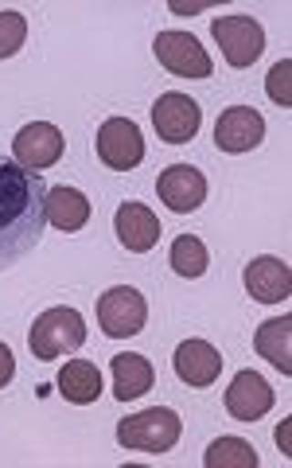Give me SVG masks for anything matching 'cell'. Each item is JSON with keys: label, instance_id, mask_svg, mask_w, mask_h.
I'll return each mask as SVG.
<instances>
[{"label": "cell", "instance_id": "obj_1", "mask_svg": "<svg viewBox=\"0 0 292 468\" xmlns=\"http://www.w3.org/2000/svg\"><path fill=\"white\" fill-rule=\"evenodd\" d=\"M47 230V180L0 156V273L20 266Z\"/></svg>", "mask_w": 292, "mask_h": 468}, {"label": "cell", "instance_id": "obj_2", "mask_svg": "<svg viewBox=\"0 0 292 468\" xmlns=\"http://www.w3.org/2000/svg\"><path fill=\"white\" fill-rule=\"evenodd\" d=\"M86 344V320L78 309L70 304H58V309H47L43 313L32 332H27V347H32L36 359H58V356H70Z\"/></svg>", "mask_w": 292, "mask_h": 468}, {"label": "cell", "instance_id": "obj_3", "mask_svg": "<svg viewBox=\"0 0 292 468\" xmlns=\"http://www.w3.org/2000/svg\"><path fill=\"white\" fill-rule=\"evenodd\" d=\"M183 433V421L175 410L168 406H152V410H141V414L125 418L121 426H117V441L121 449H137V452H172L175 441H180Z\"/></svg>", "mask_w": 292, "mask_h": 468}, {"label": "cell", "instance_id": "obj_4", "mask_svg": "<svg viewBox=\"0 0 292 468\" xmlns=\"http://www.w3.org/2000/svg\"><path fill=\"white\" fill-rule=\"evenodd\" d=\"M98 324L110 340H129L141 335L149 324V301L133 285H113L98 297Z\"/></svg>", "mask_w": 292, "mask_h": 468}, {"label": "cell", "instance_id": "obj_5", "mask_svg": "<svg viewBox=\"0 0 292 468\" xmlns=\"http://www.w3.org/2000/svg\"><path fill=\"white\" fill-rule=\"evenodd\" d=\"M214 43L223 48V58L230 67H254L261 51H266V27H261L254 16H218L211 24Z\"/></svg>", "mask_w": 292, "mask_h": 468}, {"label": "cell", "instance_id": "obj_6", "mask_svg": "<svg viewBox=\"0 0 292 468\" xmlns=\"http://www.w3.org/2000/svg\"><path fill=\"white\" fill-rule=\"evenodd\" d=\"M152 51H156V63L172 70L175 79H211L214 70L207 48H199V39L187 32H160Z\"/></svg>", "mask_w": 292, "mask_h": 468}, {"label": "cell", "instance_id": "obj_7", "mask_svg": "<svg viewBox=\"0 0 292 468\" xmlns=\"http://www.w3.org/2000/svg\"><path fill=\"white\" fill-rule=\"evenodd\" d=\"M152 125H156V137H160V141H168V144H187V141L199 133L203 110H199L195 98H187V94H180V90H168V94L156 98V106H152Z\"/></svg>", "mask_w": 292, "mask_h": 468}, {"label": "cell", "instance_id": "obj_8", "mask_svg": "<svg viewBox=\"0 0 292 468\" xmlns=\"http://www.w3.org/2000/svg\"><path fill=\"white\" fill-rule=\"evenodd\" d=\"M98 156H101V165L113 168V172L137 168L144 160V137H141L137 122H129V117H110V122H101Z\"/></svg>", "mask_w": 292, "mask_h": 468}, {"label": "cell", "instance_id": "obj_9", "mask_svg": "<svg viewBox=\"0 0 292 468\" xmlns=\"http://www.w3.org/2000/svg\"><path fill=\"white\" fill-rule=\"evenodd\" d=\"M67 153V141H63V129H55L51 122H32L24 125L16 141H12V156H16V165L27 168V172H43L58 165Z\"/></svg>", "mask_w": 292, "mask_h": 468}, {"label": "cell", "instance_id": "obj_10", "mask_svg": "<svg viewBox=\"0 0 292 468\" xmlns=\"http://www.w3.org/2000/svg\"><path fill=\"white\" fill-rule=\"evenodd\" d=\"M266 141V117L254 106H230L214 122V144L223 153H250Z\"/></svg>", "mask_w": 292, "mask_h": 468}, {"label": "cell", "instance_id": "obj_11", "mask_svg": "<svg viewBox=\"0 0 292 468\" xmlns=\"http://www.w3.org/2000/svg\"><path fill=\"white\" fill-rule=\"evenodd\" d=\"M156 192L175 215H192L199 203L207 199V176L192 165H172V168L160 172Z\"/></svg>", "mask_w": 292, "mask_h": 468}, {"label": "cell", "instance_id": "obj_12", "mask_svg": "<svg viewBox=\"0 0 292 468\" xmlns=\"http://www.w3.org/2000/svg\"><path fill=\"white\" fill-rule=\"evenodd\" d=\"M113 230L129 254H149L160 242V218L149 203H133V199L121 203L113 215Z\"/></svg>", "mask_w": 292, "mask_h": 468}, {"label": "cell", "instance_id": "obj_13", "mask_svg": "<svg viewBox=\"0 0 292 468\" xmlns=\"http://www.w3.org/2000/svg\"><path fill=\"white\" fill-rule=\"evenodd\" d=\"M245 289H250V297L261 301V304H281L288 301L292 292V270L285 258H273V254H261L254 258L250 266H245Z\"/></svg>", "mask_w": 292, "mask_h": 468}, {"label": "cell", "instance_id": "obj_14", "mask_svg": "<svg viewBox=\"0 0 292 468\" xmlns=\"http://www.w3.org/2000/svg\"><path fill=\"white\" fill-rule=\"evenodd\" d=\"M172 367L187 387H211L223 375V356L207 340H183L172 356Z\"/></svg>", "mask_w": 292, "mask_h": 468}, {"label": "cell", "instance_id": "obj_15", "mask_svg": "<svg viewBox=\"0 0 292 468\" xmlns=\"http://www.w3.org/2000/svg\"><path fill=\"white\" fill-rule=\"evenodd\" d=\"M226 410L238 421H257L273 410V387L257 371H238L226 390Z\"/></svg>", "mask_w": 292, "mask_h": 468}, {"label": "cell", "instance_id": "obj_16", "mask_svg": "<svg viewBox=\"0 0 292 468\" xmlns=\"http://www.w3.org/2000/svg\"><path fill=\"white\" fill-rule=\"evenodd\" d=\"M90 215H94V207L78 187H70V184L47 187V223L51 227H58L63 234H75L90 223Z\"/></svg>", "mask_w": 292, "mask_h": 468}, {"label": "cell", "instance_id": "obj_17", "mask_svg": "<svg viewBox=\"0 0 292 468\" xmlns=\"http://www.w3.org/2000/svg\"><path fill=\"white\" fill-rule=\"evenodd\" d=\"M110 371H113V394L121 402H133L141 399V394H149L152 383H156V371H152V363L137 356V351H125V356H113L110 363Z\"/></svg>", "mask_w": 292, "mask_h": 468}, {"label": "cell", "instance_id": "obj_18", "mask_svg": "<svg viewBox=\"0 0 292 468\" xmlns=\"http://www.w3.org/2000/svg\"><path fill=\"white\" fill-rule=\"evenodd\" d=\"M55 387H58V394H63L67 402L90 406V402H98V394H101V371L94 367L90 359H70V363H63Z\"/></svg>", "mask_w": 292, "mask_h": 468}, {"label": "cell", "instance_id": "obj_19", "mask_svg": "<svg viewBox=\"0 0 292 468\" xmlns=\"http://www.w3.org/2000/svg\"><path fill=\"white\" fill-rule=\"evenodd\" d=\"M254 347L261 359H269L281 375H292V316L266 320L254 335Z\"/></svg>", "mask_w": 292, "mask_h": 468}, {"label": "cell", "instance_id": "obj_20", "mask_svg": "<svg viewBox=\"0 0 292 468\" xmlns=\"http://www.w3.org/2000/svg\"><path fill=\"white\" fill-rule=\"evenodd\" d=\"M203 464L207 468H257V449L250 441H242V437H218L203 452Z\"/></svg>", "mask_w": 292, "mask_h": 468}, {"label": "cell", "instance_id": "obj_21", "mask_svg": "<svg viewBox=\"0 0 292 468\" xmlns=\"http://www.w3.org/2000/svg\"><path fill=\"white\" fill-rule=\"evenodd\" d=\"M207 266H211V254L195 234H180V239L172 242V270L180 277H203Z\"/></svg>", "mask_w": 292, "mask_h": 468}, {"label": "cell", "instance_id": "obj_22", "mask_svg": "<svg viewBox=\"0 0 292 468\" xmlns=\"http://www.w3.org/2000/svg\"><path fill=\"white\" fill-rule=\"evenodd\" d=\"M27 39V20L20 12H0V58H12Z\"/></svg>", "mask_w": 292, "mask_h": 468}, {"label": "cell", "instance_id": "obj_23", "mask_svg": "<svg viewBox=\"0 0 292 468\" xmlns=\"http://www.w3.org/2000/svg\"><path fill=\"white\" fill-rule=\"evenodd\" d=\"M288 75H292V63L281 58L273 70H269V98L276 106H292V94H288Z\"/></svg>", "mask_w": 292, "mask_h": 468}, {"label": "cell", "instance_id": "obj_24", "mask_svg": "<svg viewBox=\"0 0 292 468\" xmlns=\"http://www.w3.org/2000/svg\"><path fill=\"white\" fill-rule=\"evenodd\" d=\"M12 375H16V359H12V347L0 344V390L12 383Z\"/></svg>", "mask_w": 292, "mask_h": 468}]
</instances>
